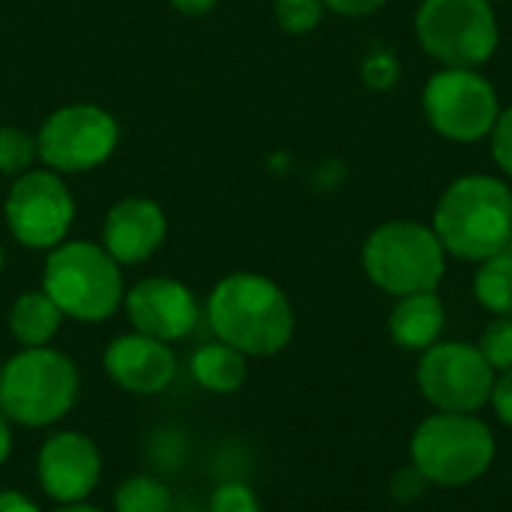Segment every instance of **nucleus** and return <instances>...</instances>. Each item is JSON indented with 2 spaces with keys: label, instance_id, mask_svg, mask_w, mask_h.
<instances>
[{
  "label": "nucleus",
  "instance_id": "f257e3e1",
  "mask_svg": "<svg viewBox=\"0 0 512 512\" xmlns=\"http://www.w3.org/2000/svg\"><path fill=\"white\" fill-rule=\"evenodd\" d=\"M207 318L219 342L246 357H273L294 336L288 294L261 273L225 276L207 300Z\"/></svg>",
  "mask_w": 512,
  "mask_h": 512
},
{
  "label": "nucleus",
  "instance_id": "f03ea898",
  "mask_svg": "<svg viewBox=\"0 0 512 512\" xmlns=\"http://www.w3.org/2000/svg\"><path fill=\"white\" fill-rule=\"evenodd\" d=\"M432 231L444 252L462 261H486L512 243V189L492 174L453 180L435 204Z\"/></svg>",
  "mask_w": 512,
  "mask_h": 512
},
{
  "label": "nucleus",
  "instance_id": "7ed1b4c3",
  "mask_svg": "<svg viewBox=\"0 0 512 512\" xmlns=\"http://www.w3.org/2000/svg\"><path fill=\"white\" fill-rule=\"evenodd\" d=\"M42 291L57 303L63 318L87 324L111 318L126 297L120 264L105 246L87 240H63L48 252Z\"/></svg>",
  "mask_w": 512,
  "mask_h": 512
},
{
  "label": "nucleus",
  "instance_id": "20e7f679",
  "mask_svg": "<svg viewBox=\"0 0 512 512\" xmlns=\"http://www.w3.org/2000/svg\"><path fill=\"white\" fill-rule=\"evenodd\" d=\"M78 399V366L54 348H24L0 369V411L24 429L63 420Z\"/></svg>",
  "mask_w": 512,
  "mask_h": 512
},
{
  "label": "nucleus",
  "instance_id": "39448f33",
  "mask_svg": "<svg viewBox=\"0 0 512 512\" xmlns=\"http://www.w3.org/2000/svg\"><path fill=\"white\" fill-rule=\"evenodd\" d=\"M363 270L390 297L435 291L447 273V252L432 225L393 219L378 225L363 243Z\"/></svg>",
  "mask_w": 512,
  "mask_h": 512
},
{
  "label": "nucleus",
  "instance_id": "423d86ee",
  "mask_svg": "<svg viewBox=\"0 0 512 512\" xmlns=\"http://www.w3.org/2000/svg\"><path fill=\"white\" fill-rule=\"evenodd\" d=\"M495 462V435L477 414L438 411L411 438V468L435 486L459 489L480 480Z\"/></svg>",
  "mask_w": 512,
  "mask_h": 512
},
{
  "label": "nucleus",
  "instance_id": "0eeeda50",
  "mask_svg": "<svg viewBox=\"0 0 512 512\" xmlns=\"http://www.w3.org/2000/svg\"><path fill=\"white\" fill-rule=\"evenodd\" d=\"M420 48L450 69H480L498 51V15L489 0H423L414 15Z\"/></svg>",
  "mask_w": 512,
  "mask_h": 512
},
{
  "label": "nucleus",
  "instance_id": "6e6552de",
  "mask_svg": "<svg viewBox=\"0 0 512 512\" xmlns=\"http://www.w3.org/2000/svg\"><path fill=\"white\" fill-rule=\"evenodd\" d=\"M423 114L429 126L456 144H474L492 135L501 102L495 84L477 69H450L441 66L426 81Z\"/></svg>",
  "mask_w": 512,
  "mask_h": 512
},
{
  "label": "nucleus",
  "instance_id": "1a4fd4ad",
  "mask_svg": "<svg viewBox=\"0 0 512 512\" xmlns=\"http://www.w3.org/2000/svg\"><path fill=\"white\" fill-rule=\"evenodd\" d=\"M420 393L447 414H477L489 405L495 387V369L486 363L477 345L435 342L423 351L417 366Z\"/></svg>",
  "mask_w": 512,
  "mask_h": 512
},
{
  "label": "nucleus",
  "instance_id": "9d476101",
  "mask_svg": "<svg viewBox=\"0 0 512 512\" xmlns=\"http://www.w3.org/2000/svg\"><path fill=\"white\" fill-rule=\"evenodd\" d=\"M120 138L117 120L96 105L57 108L36 135L45 168L57 174H84L108 162Z\"/></svg>",
  "mask_w": 512,
  "mask_h": 512
},
{
  "label": "nucleus",
  "instance_id": "9b49d317",
  "mask_svg": "<svg viewBox=\"0 0 512 512\" xmlns=\"http://www.w3.org/2000/svg\"><path fill=\"white\" fill-rule=\"evenodd\" d=\"M6 225L21 246L54 249L66 240L75 201L57 171H24L6 195Z\"/></svg>",
  "mask_w": 512,
  "mask_h": 512
},
{
  "label": "nucleus",
  "instance_id": "f8f14e48",
  "mask_svg": "<svg viewBox=\"0 0 512 512\" xmlns=\"http://www.w3.org/2000/svg\"><path fill=\"white\" fill-rule=\"evenodd\" d=\"M36 477L42 492L57 504H81L99 486L102 456L81 432L51 435L36 456Z\"/></svg>",
  "mask_w": 512,
  "mask_h": 512
},
{
  "label": "nucleus",
  "instance_id": "ddd939ff",
  "mask_svg": "<svg viewBox=\"0 0 512 512\" xmlns=\"http://www.w3.org/2000/svg\"><path fill=\"white\" fill-rule=\"evenodd\" d=\"M123 303L135 333L153 336L159 342H177L189 336L198 321V303L192 291L168 276L141 279L123 297Z\"/></svg>",
  "mask_w": 512,
  "mask_h": 512
},
{
  "label": "nucleus",
  "instance_id": "4468645a",
  "mask_svg": "<svg viewBox=\"0 0 512 512\" xmlns=\"http://www.w3.org/2000/svg\"><path fill=\"white\" fill-rule=\"evenodd\" d=\"M105 372L108 378L135 396H156L162 393L177 375V357L168 342H159L144 333L117 336L105 348Z\"/></svg>",
  "mask_w": 512,
  "mask_h": 512
},
{
  "label": "nucleus",
  "instance_id": "2eb2a0df",
  "mask_svg": "<svg viewBox=\"0 0 512 512\" xmlns=\"http://www.w3.org/2000/svg\"><path fill=\"white\" fill-rule=\"evenodd\" d=\"M168 234V219L156 201L147 198H123L117 201L102 228L105 252L117 264H141L147 261Z\"/></svg>",
  "mask_w": 512,
  "mask_h": 512
},
{
  "label": "nucleus",
  "instance_id": "dca6fc26",
  "mask_svg": "<svg viewBox=\"0 0 512 512\" xmlns=\"http://www.w3.org/2000/svg\"><path fill=\"white\" fill-rule=\"evenodd\" d=\"M444 327H447V312L435 291L399 297L387 321L390 339L405 351L432 348L435 342H441Z\"/></svg>",
  "mask_w": 512,
  "mask_h": 512
},
{
  "label": "nucleus",
  "instance_id": "f3484780",
  "mask_svg": "<svg viewBox=\"0 0 512 512\" xmlns=\"http://www.w3.org/2000/svg\"><path fill=\"white\" fill-rule=\"evenodd\" d=\"M60 324H63V312L45 291H27L9 309V333L24 348L51 345Z\"/></svg>",
  "mask_w": 512,
  "mask_h": 512
},
{
  "label": "nucleus",
  "instance_id": "a211bd4d",
  "mask_svg": "<svg viewBox=\"0 0 512 512\" xmlns=\"http://www.w3.org/2000/svg\"><path fill=\"white\" fill-rule=\"evenodd\" d=\"M246 354L225 342L201 345L192 357V378L210 393H237L246 384Z\"/></svg>",
  "mask_w": 512,
  "mask_h": 512
},
{
  "label": "nucleus",
  "instance_id": "6ab92c4d",
  "mask_svg": "<svg viewBox=\"0 0 512 512\" xmlns=\"http://www.w3.org/2000/svg\"><path fill=\"white\" fill-rule=\"evenodd\" d=\"M474 297L477 303L492 312L495 318H512V255L501 252L480 261L474 276Z\"/></svg>",
  "mask_w": 512,
  "mask_h": 512
},
{
  "label": "nucleus",
  "instance_id": "aec40b11",
  "mask_svg": "<svg viewBox=\"0 0 512 512\" xmlns=\"http://www.w3.org/2000/svg\"><path fill=\"white\" fill-rule=\"evenodd\" d=\"M114 512H171V492L156 477H129L114 492Z\"/></svg>",
  "mask_w": 512,
  "mask_h": 512
},
{
  "label": "nucleus",
  "instance_id": "412c9836",
  "mask_svg": "<svg viewBox=\"0 0 512 512\" xmlns=\"http://www.w3.org/2000/svg\"><path fill=\"white\" fill-rule=\"evenodd\" d=\"M33 159H39L36 138H30L18 126H0V174L21 177L30 171Z\"/></svg>",
  "mask_w": 512,
  "mask_h": 512
},
{
  "label": "nucleus",
  "instance_id": "4be33fe9",
  "mask_svg": "<svg viewBox=\"0 0 512 512\" xmlns=\"http://www.w3.org/2000/svg\"><path fill=\"white\" fill-rule=\"evenodd\" d=\"M276 21L285 33H312L324 18V0H273Z\"/></svg>",
  "mask_w": 512,
  "mask_h": 512
},
{
  "label": "nucleus",
  "instance_id": "5701e85b",
  "mask_svg": "<svg viewBox=\"0 0 512 512\" xmlns=\"http://www.w3.org/2000/svg\"><path fill=\"white\" fill-rule=\"evenodd\" d=\"M480 354L495 372L512 369V318H495L480 336Z\"/></svg>",
  "mask_w": 512,
  "mask_h": 512
},
{
  "label": "nucleus",
  "instance_id": "b1692460",
  "mask_svg": "<svg viewBox=\"0 0 512 512\" xmlns=\"http://www.w3.org/2000/svg\"><path fill=\"white\" fill-rule=\"evenodd\" d=\"M360 78L369 90H390L399 81V57L384 45H375L360 63Z\"/></svg>",
  "mask_w": 512,
  "mask_h": 512
},
{
  "label": "nucleus",
  "instance_id": "393cba45",
  "mask_svg": "<svg viewBox=\"0 0 512 512\" xmlns=\"http://www.w3.org/2000/svg\"><path fill=\"white\" fill-rule=\"evenodd\" d=\"M210 512H261V504L246 483H222L210 498Z\"/></svg>",
  "mask_w": 512,
  "mask_h": 512
},
{
  "label": "nucleus",
  "instance_id": "a878e982",
  "mask_svg": "<svg viewBox=\"0 0 512 512\" xmlns=\"http://www.w3.org/2000/svg\"><path fill=\"white\" fill-rule=\"evenodd\" d=\"M492 159L495 165L512 180V105L498 114V123L492 129Z\"/></svg>",
  "mask_w": 512,
  "mask_h": 512
},
{
  "label": "nucleus",
  "instance_id": "bb28decb",
  "mask_svg": "<svg viewBox=\"0 0 512 512\" xmlns=\"http://www.w3.org/2000/svg\"><path fill=\"white\" fill-rule=\"evenodd\" d=\"M489 402H492L498 420L512 429V369L510 372H501V378H495V387H492V399Z\"/></svg>",
  "mask_w": 512,
  "mask_h": 512
},
{
  "label": "nucleus",
  "instance_id": "cd10ccee",
  "mask_svg": "<svg viewBox=\"0 0 512 512\" xmlns=\"http://www.w3.org/2000/svg\"><path fill=\"white\" fill-rule=\"evenodd\" d=\"M387 0H324V9L342 15V18H366L378 12Z\"/></svg>",
  "mask_w": 512,
  "mask_h": 512
},
{
  "label": "nucleus",
  "instance_id": "c85d7f7f",
  "mask_svg": "<svg viewBox=\"0 0 512 512\" xmlns=\"http://www.w3.org/2000/svg\"><path fill=\"white\" fill-rule=\"evenodd\" d=\"M0 512H39V507L27 495L6 489V492H0Z\"/></svg>",
  "mask_w": 512,
  "mask_h": 512
},
{
  "label": "nucleus",
  "instance_id": "c756f323",
  "mask_svg": "<svg viewBox=\"0 0 512 512\" xmlns=\"http://www.w3.org/2000/svg\"><path fill=\"white\" fill-rule=\"evenodd\" d=\"M219 0H171V6L183 15H207Z\"/></svg>",
  "mask_w": 512,
  "mask_h": 512
},
{
  "label": "nucleus",
  "instance_id": "7c9ffc66",
  "mask_svg": "<svg viewBox=\"0 0 512 512\" xmlns=\"http://www.w3.org/2000/svg\"><path fill=\"white\" fill-rule=\"evenodd\" d=\"M9 453H12V429H9V420L0 411V465L9 459Z\"/></svg>",
  "mask_w": 512,
  "mask_h": 512
},
{
  "label": "nucleus",
  "instance_id": "2f4dec72",
  "mask_svg": "<svg viewBox=\"0 0 512 512\" xmlns=\"http://www.w3.org/2000/svg\"><path fill=\"white\" fill-rule=\"evenodd\" d=\"M54 512H102V510H99V507H90V504H84V501H81V504H63L60 510H54Z\"/></svg>",
  "mask_w": 512,
  "mask_h": 512
},
{
  "label": "nucleus",
  "instance_id": "473e14b6",
  "mask_svg": "<svg viewBox=\"0 0 512 512\" xmlns=\"http://www.w3.org/2000/svg\"><path fill=\"white\" fill-rule=\"evenodd\" d=\"M0 270H3V246H0Z\"/></svg>",
  "mask_w": 512,
  "mask_h": 512
},
{
  "label": "nucleus",
  "instance_id": "72a5a7b5",
  "mask_svg": "<svg viewBox=\"0 0 512 512\" xmlns=\"http://www.w3.org/2000/svg\"><path fill=\"white\" fill-rule=\"evenodd\" d=\"M489 3H492V6H495V3H501V0H489Z\"/></svg>",
  "mask_w": 512,
  "mask_h": 512
},
{
  "label": "nucleus",
  "instance_id": "f704fd0d",
  "mask_svg": "<svg viewBox=\"0 0 512 512\" xmlns=\"http://www.w3.org/2000/svg\"><path fill=\"white\" fill-rule=\"evenodd\" d=\"M0 369H3V366H0Z\"/></svg>",
  "mask_w": 512,
  "mask_h": 512
}]
</instances>
